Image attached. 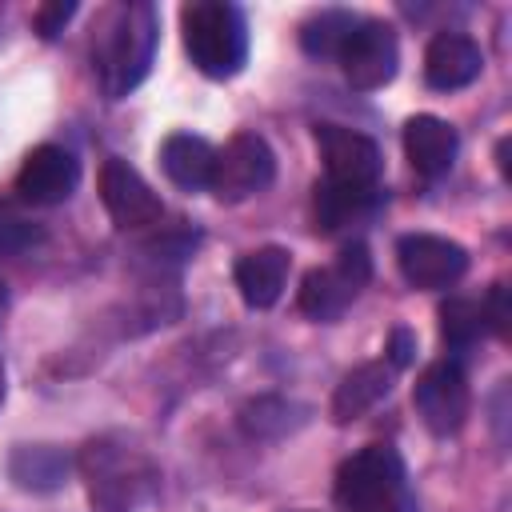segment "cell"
Segmentation results:
<instances>
[{
    "label": "cell",
    "mask_w": 512,
    "mask_h": 512,
    "mask_svg": "<svg viewBox=\"0 0 512 512\" xmlns=\"http://www.w3.org/2000/svg\"><path fill=\"white\" fill-rule=\"evenodd\" d=\"M380 204H384L380 184H376V188H348V184H332V180H324V184H316V196H312L316 228H324V232L360 224V220L376 216Z\"/></svg>",
    "instance_id": "obj_18"
},
{
    "label": "cell",
    "mask_w": 512,
    "mask_h": 512,
    "mask_svg": "<svg viewBox=\"0 0 512 512\" xmlns=\"http://www.w3.org/2000/svg\"><path fill=\"white\" fill-rule=\"evenodd\" d=\"M212 164H216V148H212L204 136L172 132V136L160 144V168H164V176H168L176 188H184V192L208 188Z\"/></svg>",
    "instance_id": "obj_17"
},
{
    "label": "cell",
    "mask_w": 512,
    "mask_h": 512,
    "mask_svg": "<svg viewBox=\"0 0 512 512\" xmlns=\"http://www.w3.org/2000/svg\"><path fill=\"white\" fill-rule=\"evenodd\" d=\"M316 144L328 168L332 184H348V188H376L380 180V148L376 140H368L364 132H352L344 124H316Z\"/></svg>",
    "instance_id": "obj_10"
},
{
    "label": "cell",
    "mask_w": 512,
    "mask_h": 512,
    "mask_svg": "<svg viewBox=\"0 0 512 512\" xmlns=\"http://www.w3.org/2000/svg\"><path fill=\"white\" fill-rule=\"evenodd\" d=\"M76 16V4L72 0H52V4H40L36 12H32V28L44 36V40H52V36H60L64 32V24Z\"/></svg>",
    "instance_id": "obj_23"
},
{
    "label": "cell",
    "mask_w": 512,
    "mask_h": 512,
    "mask_svg": "<svg viewBox=\"0 0 512 512\" xmlns=\"http://www.w3.org/2000/svg\"><path fill=\"white\" fill-rule=\"evenodd\" d=\"M44 240V228L24 220V216H4L0 212V256H24Z\"/></svg>",
    "instance_id": "obj_22"
},
{
    "label": "cell",
    "mask_w": 512,
    "mask_h": 512,
    "mask_svg": "<svg viewBox=\"0 0 512 512\" xmlns=\"http://www.w3.org/2000/svg\"><path fill=\"white\" fill-rule=\"evenodd\" d=\"M484 312V328H492L496 336H508V320H512V304H508V284H492L488 300L480 304Z\"/></svg>",
    "instance_id": "obj_24"
},
{
    "label": "cell",
    "mask_w": 512,
    "mask_h": 512,
    "mask_svg": "<svg viewBox=\"0 0 512 512\" xmlns=\"http://www.w3.org/2000/svg\"><path fill=\"white\" fill-rule=\"evenodd\" d=\"M4 388H8V376H4V364H0V404H4Z\"/></svg>",
    "instance_id": "obj_27"
},
{
    "label": "cell",
    "mask_w": 512,
    "mask_h": 512,
    "mask_svg": "<svg viewBox=\"0 0 512 512\" xmlns=\"http://www.w3.org/2000/svg\"><path fill=\"white\" fill-rule=\"evenodd\" d=\"M272 180H276V156H272V148H268L264 136L236 132L224 148H216V164H212L208 188L220 200H228V204L248 200L256 192H264Z\"/></svg>",
    "instance_id": "obj_6"
},
{
    "label": "cell",
    "mask_w": 512,
    "mask_h": 512,
    "mask_svg": "<svg viewBox=\"0 0 512 512\" xmlns=\"http://www.w3.org/2000/svg\"><path fill=\"white\" fill-rule=\"evenodd\" d=\"M156 40H160V20H156L152 4L136 0V4L116 8L112 28L100 44V84L112 100L128 96L148 76L152 56H156Z\"/></svg>",
    "instance_id": "obj_3"
},
{
    "label": "cell",
    "mask_w": 512,
    "mask_h": 512,
    "mask_svg": "<svg viewBox=\"0 0 512 512\" xmlns=\"http://www.w3.org/2000/svg\"><path fill=\"white\" fill-rule=\"evenodd\" d=\"M356 24H360V16H352V12H344V8H324V12H316L312 20H304V28H300V48H304L308 56H316V60L340 56V48H344V40L352 36Z\"/></svg>",
    "instance_id": "obj_20"
},
{
    "label": "cell",
    "mask_w": 512,
    "mask_h": 512,
    "mask_svg": "<svg viewBox=\"0 0 512 512\" xmlns=\"http://www.w3.org/2000/svg\"><path fill=\"white\" fill-rule=\"evenodd\" d=\"M100 200L116 228H144V224L160 220V196L120 156H108L100 168Z\"/></svg>",
    "instance_id": "obj_11"
},
{
    "label": "cell",
    "mask_w": 512,
    "mask_h": 512,
    "mask_svg": "<svg viewBox=\"0 0 512 512\" xmlns=\"http://www.w3.org/2000/svg\"><path fill=\"white\" fill-rule=\"evenodd\" d=\"M8 476L28 492H56L68 480V456L56 444H16L8 456Z\"/></svg>",
    "instance_id": "obj_19"
},
{
    "label": "cell",
    "mask_w": 512,
    "mask_h": 512,
    "mask_svg": "<svg viewBox=\"0 0 512 512\" xmlns=\"http://www.w3.org/2000/svg\"><path fill=\"white\" fill-rule=\"evenodd\" d=\"M288 272H292V256L288 248L280 244H264L256 252H244L232 268V280L244 296L248 308H272L288 284Z\"/></svg>",
    "instance_id": "obj_14"
},
{
    "label": "cell",
    "mask_w": 512,
    "mask_h": 512,
    "mask_svg": "<svg viewBox=\"0 0 512 512\" xmlns=\"http://www.w3.org/2000/svg\"><path fill=\"white\" fill-rule=\"evenodd\" d=\"M4 312H8V288H4V280H0V320H4Z\"/></svg>",
    "instance_id": "obj_26"
},
{
    "label": "cell",
    "mask_w": 512,
    "mask_h": 512,
    "mask_svg": "<svg viewBox=\"0 0 512 512\" xmlns=\"http://www.w3.org/2000/svg\"><path fill=\"white\" fill-rule=\"evenodd\" d=\"M484 68V52L472 36L464 32H436L428 40V52H424V80L428 88L436 92H452V88H464L480 76Z\"/></svg>",
    "instance_id": "obj_13"
},
{
    "label": "cell",
    "mask_w": 512,
    "mask_h": 512,
    "mask_svg": "<svg viewBox=\"0 0 512 512\" xmlns=\"http://www.w3.org/2000/svg\"><path fill=\"white\" fill-rule=\"evenodd\" d=\"M340 68H344V80L356 88V92H376L384 88L392 76H396V64H400V44H396V28L384 24V20H360L352 28V36L344 40L340 48Z\"/></svg>",
    "instance_id": "obj_8"
},
{
    "label": "cell",
    "mask_w": 512,
    "mask_h": 512,
    "mask_svg": "<svg viewBox=\"0 0 512 512\" xmlns=\"http://www.w3.org/2000/svg\"><path fill=\"white\" fill-rule=\"evenodd\" d=\"M180 32L192 64L212 76L228 80L248 60V24L244 12L228 0H192L180 8Z\"/></svg>",
    "instance_id": "obj_2"
},
{
    "label": "cell",
    "mask_w": 512,
    "mask_h": 512,
    "mask_svg": "<svg viewBox=\"0 0 512 512\" xmlns=\"http://www.w3.org/2000/svg\"><path fill=\"white\" fill-rule=\"evenodd\" d=\"M484 336V312L468 296H452L440 304V340L448 348H472Z\"/></svg>",
    "instance_id": "obj_21"
},
{
    "label": "cell",
    "mask_w": 512,
    "mask_h": 512,
    "mask_svg": "<svg viewBox=\"0 0 512 512\" xmlns=\"http://www.w3.org/2000/svg\"><path fill=\"white\" fill-rule=\"evenodd\" d=\"M76 184H80V164L60 144L32 148L20 164V172H16V192L28 204H60L76 192Z\"/></svg>",
    "instance_id": "obj_12"
},
{
    "label": "cell",
    "mask_w": 512,
    "mask_h": 512,
    "mask_svg": "<svg viewBox=\"0 0 512 512\" xmlns=\"http://www.w3.org/2000/svg\"><path fill=\"white\" fill-rule=\"evenodd\" d=\"M372 276V256L360 240L344 244L340 256L324 268L304 272L300 280V312L312 320H340L348 312V304L356 300V292L368 284Z\"/></svg>",
    "instance_id": "obj_5"
},
{
    "label": "cell",
    "mask_w": 512,
    "mask_h": 512,
    "mask_svg": "<svg viewBox=\"0 0 512 512\" xmlns=\"http://www.w3.org/2000/svg\"><path fill=\"white\" fill-rule=\"evenodd\" d=\"M396 264H400V276L412 288L436 292V288H452L468 272V252L456 240H448V236L408 232L396 244Z\"/></svg>",
    "instance_id": "obj_9"
},
{
    "label": "cell",
    "mask_w": 512,
    "mask_h": 512,
    "mask_svg": "<svg viewBox=\"0 0 512 512\" xmlns=\"http://www.w3.org/2000/svg\"><path fill=\"white\" fill-rule=\"evenodd\" d=\"M332 492L340 512H408L404 460L388 444H368L340 464Z\"/></svg>",
    "instance_id": "obj_4"
},
{
    "label": "cell",
    "mask_w": 512,
    "mask_h": 512,
    "mask_svg": "<svg viewBox=\"0 0 512 512\" xmlns=\"http://www.w3.org/2000/svg\"><path fill=\"white\" fill-rule=\"evenodd\" d=\"M412 404L416 416L424 420L428 432L436 436H452L460 432V424L468 420L472 408V392H468V376L456 360H436L420 372L416 388H412Z\"/></svg>",
    "instance_id": "obj_7"
},
{
    "label": "cell",
    "mask_w": 512,
    "mask_h": 512,
    "mask_svg": "<svg viewBox=\"0 0 512 512\" xmlns=\"http://www.w3.org/2000/svg\"><path fill=\"white\" fill-rule=\"evenodd\" d=\"M80 472L88 484L92 512H136L152 500V488L160 480L152 460L120 436L88 440L80 452Z\"/></svg>",
    "instance_id": "obj_1"
},
{
    "label": "cell",
    "mask_w": 512,
    "mask_h": 512,
    "mask_svg": "<svg viewBox=\"0 0 512 512\" xmlns=\"http://www.w3.org/2000/svg\"><path fill=\"white\" fill-rule=\"evenodd\" d=\"M412 352H416V336L408 328H396L392 332V344H388V368H408L412 364Z\"/></svg>",
    "instance_id": "obj_25"
},
{
    "label": "cell",
    "mask_w": 512,
    "mask_h": 512,
    "mask_svg": "<svg viewBox=\"0 0 512 512\" xmlns=\"http://www.w3.org/2000/svg\"><path fill=\"white\" fill-rule=\"evenodd\" d=\"M392 392V368L388 360H368V364H356L332 392V420L336 424H352L360 420L364 412H372L384 396Z\"/></svg>",
    "instance_id": "obj_16"
},
{
    "label": "cell",
    "mask_w": 512,
    "mask_h": 512,
    "mask_svg": "<svg viewBox=\"0 0 512 512\" xmlns=\"http://www.w3.org/2000/svg\"><path fill=\"white\" fill-rule=\"evenodd\" d=\"M456 148H460V136L440 116H428L424 112V116H412L404 124V152H408L412 168L420 176H428V180H436V176H444L452 168Z\"/></svg>",
    "instance_id": "obj_15"
}]
</instances>
